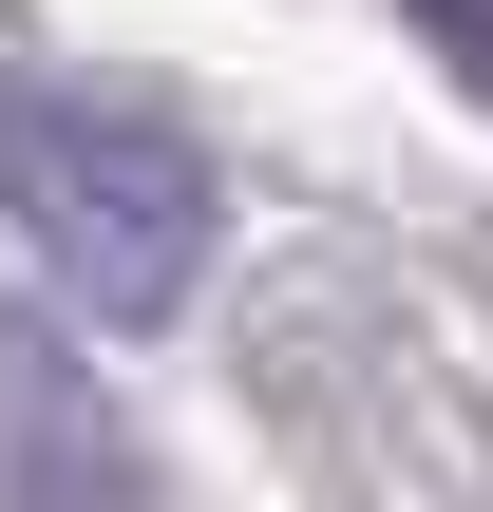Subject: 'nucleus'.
Listing matches in <instances>:
<instances>
[{"label":"nucleus","mask_w":493,"mask_h":512,"mask_svg":"<svg viewBox=\"0 0 493 512\" xmlns=\"http://www.w3.org/2000/svg\"><path fill=\"white\" fill-rule=\"evenodd\" d=\"M0 209H19V247H38L95 323H171V304L209 285V152L152 133V114H114V95L0 76Z\"/></svg>","instance_id":"obj_1"},{"label":"nucleus","mask_w":493,"mask_h":512,"mask_svg":"<svg viewBox=\"0 0 493 512\" xmlns=\"http://www.w3.org/2000/svg\"><path fill=\"white\" fill-rule=\"evenodd\" d=\"M418 19H437V38H475V57H493V0H418Z\"/></svg>","instance_id":"obj_2"}]
</instances>
